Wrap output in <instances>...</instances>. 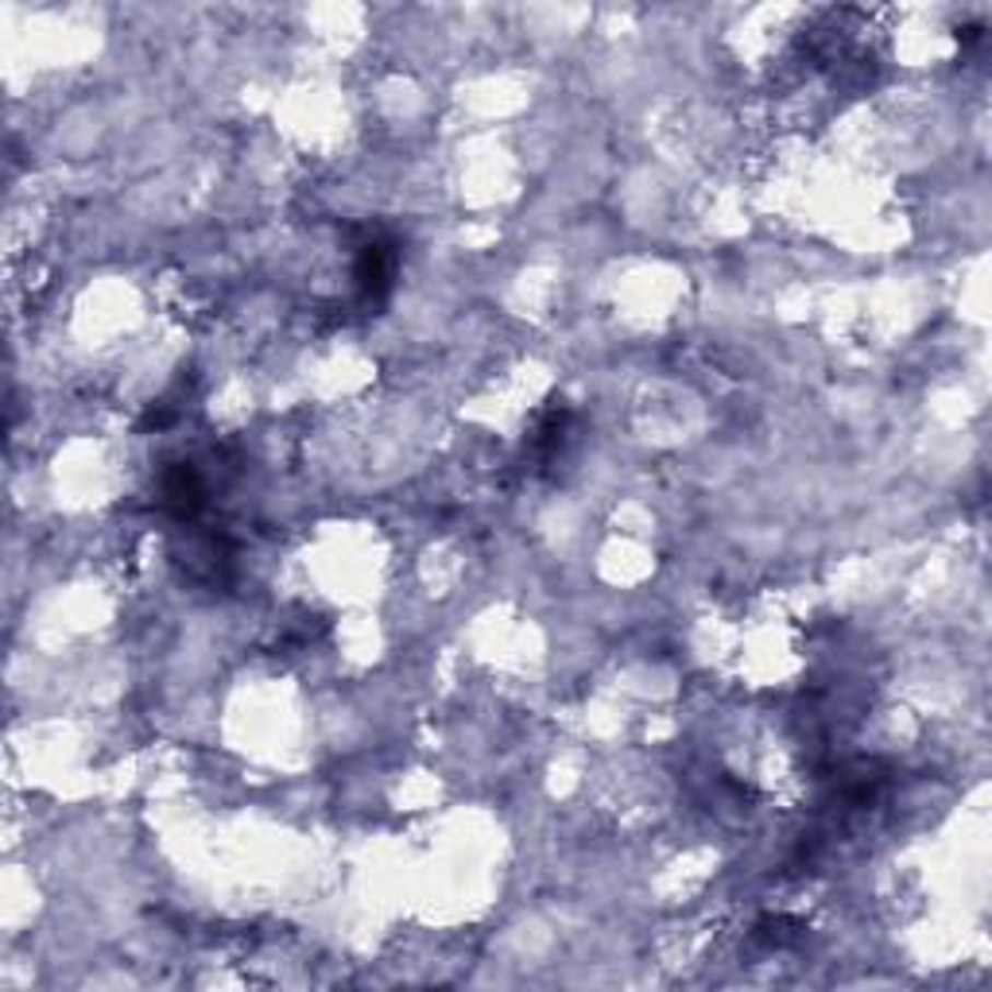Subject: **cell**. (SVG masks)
Instances as JSON below:
<instances>
[{
  "instance_id": "cell-1",
  "label": "cell",
  "mask_w": 992,
  "mask_h": 992,
  "mask_svg": "<svg viewBox=\"0 0 992 992\" xmlns=\"http://www.w3.org/2000/svg\"><path fill=\"white\" fill-rule=\"evenodd\" d=\"M163 504L175 509V516H195L202 509V477L190 466H175L163 477Z\"/></svg>"
},
{
  "instance_id": "cell-2",
  "label": "cell",
  "mask_w": 992,
  "mask_h": 992,
  "mask_svg": "<svg viewBox=\"0 0 992 992\" xmlns=\"http://www.w3.org/2000/svg\"><path fill=\"white\" fill-rule=\"evenodd\" d=\"M392 280V256L384 245H365L361 253V264H357V283L365 291V299H381L384 288Z\"/></svg>"
},
{
  "instance_id": "cell-3",
  "label": "cell",
  "mask_w": 992,
  "mask_h": 992,
  "mask_svg": "<svg viewBox=\"0 0 992 992\" xmlns=\"http://www.w3.org/2000/svg\"><path fill=\"white\" fill-rule=\"evenodd\" d=\"M567 427H570V411L567 408H551L544 419H539V427H535L532 434V454L535 458H555L562 450V442H567Z\"/></svg>"
}]
</instances>
